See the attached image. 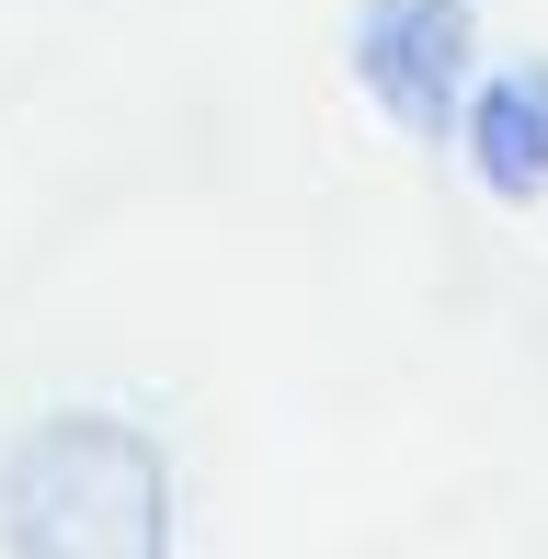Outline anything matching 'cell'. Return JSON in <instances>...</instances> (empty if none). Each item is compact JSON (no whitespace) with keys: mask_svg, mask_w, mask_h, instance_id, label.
Listing matches in <instances>:
<instances>
[{"mask_svg":"<svg viewBox=\"0 0 548 559\" xmlns=\"http://www.w3.org/2000/svg\"><path fill=\"white\" fill-rule=\"evenodd\" d=\"M0 537L23 559L171 548V456L127 412H35L0 456Z\"/></svg>","mask_w":548,"mask_h":559,"instance_id":"1","label":"cell"},{"mask_svg":"<svg viewBox=\"0 0 548 559\" xmlns=\"http://www.w3.org/2000/svg\"><path fill=\"white\" fill-rule=\"evenodd\" d=\"M355 92L401 138H457L468 115V0H355Z\"/></svg>","mask_w":548,"mask_h":559,"instance_id":"2","label":"cell"},{"mask_svg":"<svg viewBox=\"0 0 548 559\" xmlns=\"http://www.w3.org/2000/svg\"><path fill=\"white\" fill-rule=\"evenodd\" d=\"M457 160L480 171L503 206H537V194H548V58H537V69H491V81H468Z\"/></svg>","mask_w":548,"mask_h":559,"instance_id":"3","label":"cell"}]
</instances>
